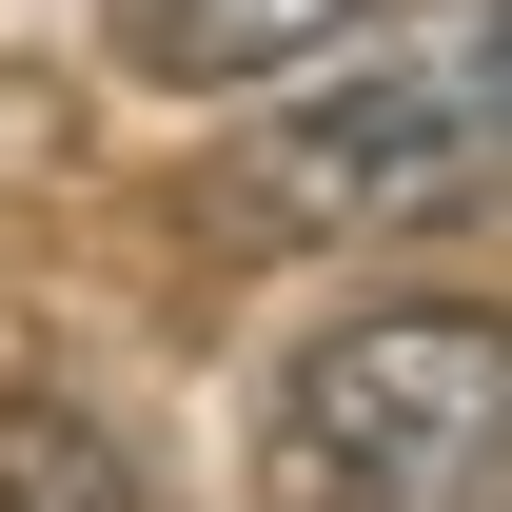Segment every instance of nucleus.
<instances>
[{
	"label": "nucleus",
	"instance_id": "f257e3e1",
	"mask_svg": "<svg viewBox=\"0 0 512 512\" xmlns=\"http://www.w3.org/2000/svg\"><path fill=\"white\" fill-rule=\"evenodd\" d=\"M197 197L237 237H453V217H512V0H355L217 138Z\"/></svg>",
	"mask_w": 512,
	"mask_h": 512
},
{
	"label": "nucleus",
	"instance_id": "20e7f679",
	"mask_svg": "<svg viewBox=\"0 0 512 512\" xmlns=\"http://www.w3.org/2000/svg\"><path fill=\"white\" fill-rule=\"evenodd\" d=\"M0 512H138V453L79 394H0Z\"/></svg>",
	"mask_w": 512,
	"mask_h": 512
},
{
	"label": "nucleus",
	"instance_id": "f03ea898",
	"mask_svg": "<svg viewBox=\"0 0 512 512\" xmlns=\"http://www.w3.org/2000/svg\"><path fill=\"white\" fill-rule=\"evenodd\" d=\"M276 493L296 512H512V316L493 296H375L276 375Z\"/></svg>",
	"mask_w": 512,
	"mask_h": 512
},
{
	"label": "nucleus",
	"instance_id": "7ed1b4c3",
	"mask_svg": "<svg viewBox=\"0 0 512 512\" xmlns=\"http://www.w3.org/2000/svg\"><path fill=\"white\" fill-rule=\"evenodd\" d=\"M355 20V0H99V40L138 79H178V99H256V79H296Z\"/></svg>",
	"mask_w": 512,
	"mask_h": 512
}]
</instances>
